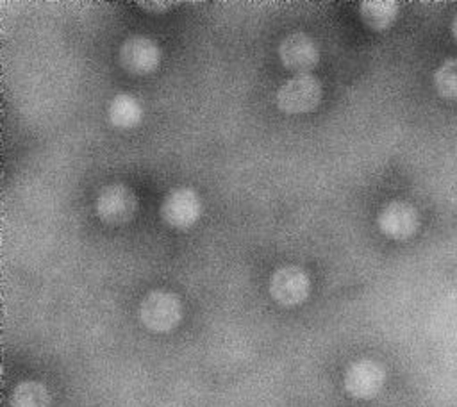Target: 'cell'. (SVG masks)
<instances>
[{
  "mask_svg": "<svg viewBox=\"0 0 457 407\" xmlns=\"http://www.w3.org/2000/svg\"><path fill=\"white\" fill-rule=\"evenodd\" d=\"M277 107L287 114L311 112L321 100V84L312 73L293 75L277 89Z\"/></svg>",
  "mask_w": 457,
  "mask_h": 407,
  "instance_id": "obj_1",
  "label": "cell"
},
{
  "mask_svg": "<svg viewBox=\"0 0 457 407\" xmlns=\"http://www.w3.org/2000/svg\"><path fill=\"white\" fill-rule=\"evenodd\" d=\"M107 118L116 129H134L143 120V105L134 95L118 93L109 102Z\"/></svg>",
  "mask_w": 457,
  "mask_h": 407,
  "instance_id": "obj_10",
  "label": "cell"
},
{
  "mask_svg": "<svg viewBox=\"0 0 457 407\" xmlns=\"http://www.w3.org/2000/svg\"><path fill=\"white\" fill-rule=\"evenodd\" d=\"M452 34H453V37H455V41H457V16H455L453 21H452Z\"/></svg>",
  "mask_w": 457,
  "mask_h": 407,
  "instance_id": "obj_15",
  "label": "cell"
},
{
  "mask_svg": "<svg viewBox=\"0 0 457 407\" xmlns=\"http://www.w3.org/2000/svg\"><path fill=\"white\" fill-rule=\"evenodd\" d=\"M386 380L384 368L371 359L352 362L343 377L345 391L357 400H370L378 395Z\"/></svg>",
  "mask_w": 457,
  "mask_h": 407,
  "instance_id": "obj_7",
  "label": "cell"
},
{
  "mask_svg": "<svg viewBox=\"0 0 457 407\" xmlns=\"http://www.w3.org/2000/svg\"><path fill=\"white\" fill-rule=\"evenodd\" d=\"M120 62L132 75L152 73L161 64V48L146 36H129L120 46Z\"/></svg>",
  "mask_w": 457,
  "mask_h": 407,
  "instance_id": "obj_8",
  "label": "cell"
},
{
  "mask_svg": "<svg viewBox=\"0 0 457 407\" xmlns=\"http://www.w3.org/2000/svg\"><path fill=\"white\" fill-rule=\"evenodd\" d=\"M377 225L391 239H407L418 228V212L405 202H389L380 209Z\"/></svg>",
  "mask_w": 457,
  "mask_h": 407,
  "instance_id": "obj_9",
  "label": "cell"
},
{
  "mask_svg": "<svg viewBox=\"0 0 457 407\" xmlns=\"http://www.w3.org/2000/svg\"><path fill=\"white\" fill-rule=\"evenodd\" d=\"M182 318V303L170 291H150L139 303V320L152 332H168L179 325Z\"/></svg>",
  "mask_w": 457,
  "mask_h": 407,
  "instance_id": "obj_2",
  "label": "cell"
},
{
  "mask_svg": "<svg viewBox=\"0 0 457 407\" xmlns=\"http://www.w3.org/2000/svg\"><path fill=\"white\" fill-rule=\"evenodd\" d=\"M202 214V202L195 189L191 187H175L171 189L162 204L161 216L162 220L179 230H186L196 223Z\"/></svg>",
  "mask_w": 457,
  "mask_h": 407,
  "instance_id": "obj_5",
  "label": "cell"
},
{
  "mask_svg": "<svg viewBox=\"0 0 457 407\" xmlns=\"http://www.w3.org/2000/svg\"><path fill=\"white\" fill-rule=\"evenodd\" d=\"M268 289L277 303L284 307H295L305 302L309 296L311 280L305 270L300 266H280L271 273Z\"/></svg>",
  "mask_w": 457,
  "mask_h": 407,
  "instance_id": "obj_4",
  "label": "cell"
},
{
  "mask_svg": "<svg viewBox=\"0 0 457 407\" xmlns=\"http://www.w3.org/2000/svg\"><path fill=\"white\" fill-rule=\"evenodd\" d=\"M434 87L446 100H457V59L445 61L434 71Z\"/></svg>",
  "mask_w": 457,
  "mask_h": 407,
  "instance_id": "obj_13",
  "label": "cell"
},
{
  "mask_svg": "<svg viewBox=\"0 0 457 407\" xmlns=\"http://www.w3.org/2000/svg\"><path fill=\"white\" fill-rule=\"evenodd\" d=\"M359 14L370 29L386 30L398 16V4L395 0H362L359 4Z\"/></svg>",
  "mask_w": 457,
  "mask_h": 407,
  "instance_id": "obj_11",
  "label": "cell"
},
{
  "mask_svg": "<svg viewBox=\"0 0 457 407\" xmlns=\"http://www.w3.org/2000/svg\"><path fill=\"white\" fill-rule=\"evenodd\" d=\"M278 59L282 66L295 75L311 73L320 61V48L311 36L293 32L278 43Z\"/></svg>",
  "mask_w": 457,
  "mask_h": 407,
  "instance_id": "obj_6",
  "label": "cell"
},
{
  "mask_svg": "<svg viewBox=\"0 0 457 407\" xmlns=\"http://www.w3.org/2000/svg\"><path fill=\"white\" fill-rule=\"evenodd\" d=\"M175 2H170V0H143V2H137L139 7L150 11V12H166L168 7H171Z\"/></svg>",
  "mask_w": 457,
  "mask_h": 407,
  "instance_id": "obj_14",
  "label": "cell"
},
{
  "mask_svg": "<svg viewBox=\"0 0 457 407\" xmlns=\"http://www.w3.org/2000/svg\"><path fill=\"white\" fill-rule=\"evenodd\" d=\"M96 214L102 221L109 225L129 223L137 211L136 193L125 184H109L105 186L95 202Z\"/></svg>",
  "mask_w": 457,
  "mask_h": 407,
  "instance_id": "obj_3",
  "label": "cell"
},
{
  "mask_svg": "<svg viewBox=\"0 0 457 407\" xmlns=\"http://www.w3.org/2000/svg\"><path fill=\"white\" fill-rule=\"evenodd\" d=\"M50 405H52V398L46 386L36 380L20 382L9 396V407H50Z\"/></svg>",
  "mask_w": 457,
  "mask_h": 407,
  "instance_id": "obj_12",
  "label": "cell"
}]
</instances>
